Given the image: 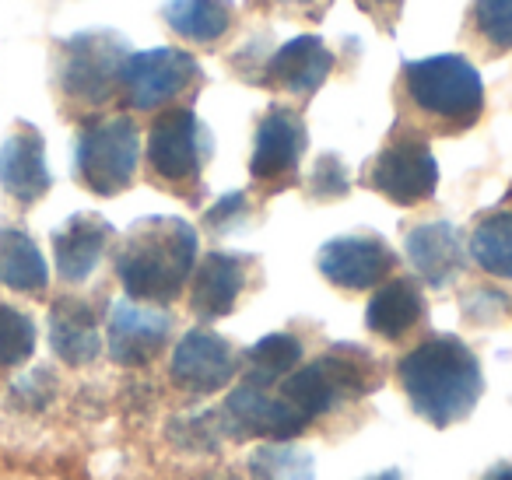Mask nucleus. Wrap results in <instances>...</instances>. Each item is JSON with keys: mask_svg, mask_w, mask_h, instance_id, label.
<instances>
[{"mask_svg": "<svg viewBox=\"0 0 512 480\" xmlns=\"http://www.w3.org/2000/svg\"><path fill=\"white\" fill-rule=\"evenodd\" d=\"M397 375L414 414L432 428L463 421L477 407L484 389L477 354L449 333H432L418 347H411L400 358Z\"/></svg>", "mask_w": 512, "mask_h": 480, "instance_id": "1", "label": "nucleus"}, {"mask_svg": "<svg viewBox=\"0 0 512 480\" xmlns=\"http://www.w3.org/2000/svg\"><path fill=\"white\" fill-rule=\"evenodd\" d=\"M197 270V232L183 218H141L116 249V277L130 302L169 305Z\"/></svg>", "mask_w": 512, "mask_h": 480, "instance_id": "2", "label": "nucleus"}, {"mask_svg": "<svg viewBox=\"0 0 512 480\" xmlns=\"http://www.w3.org/2000/svg\"><path fill=\"white\" fill-rule=\"evenodd\" d=\"M400 95L435 134H463L484 113V85L467 57L439 53L400 67Z\"/></svg>", "mask_w": 512, "mask_h": 480, "instance_id": "3", "label": "nucleus"}, {"mask_svg": "<svg viewBox=\"0 0 512 480\" xmlns=\"http://www.w3.org/2000/svg\"><path fill=\"white\" fill-rule=\"evenodd\" d=\"M130 57V43L120 32H78L60 39L53 50V85L64 106L102 109L120 99L123 64Z\"/></svg>", "mask_w": 512, "mask_h": 480, "instance_id": "4", "label": "nucleus"}, {"mask_svg": "<svg viewBox=\"0 0 512 480\" xmlns=\"http://www.w3.org/2000/svg\"><path fill=\"white\" fill-rule=\"evenodd\" d=\"M214 137L190 106H172L155 116L148 130V176L162 190L197 204L204 190V165L211 162Z\"/></svg>", "mask_w": 512, "mask_h": 480, "instance_id": "5", "label": "nucleus"}, {"mask_svg": "<svg viewBox=\"0 0 512 480\" xmlns=\"http://www.w3.org/2000/svg\"><path fill=\"white\" fill-rule=\"evenodd\" d=\"M372 386H379V365L372 361V354L355 344H337L313 365L295 368L278 386V393L309 421H316L341 403L365 396Z\"/></svg>", "mask_w": 512, "mask_h": 480, "instance_id": "6", "label": "nucleus"}, {"mask_svg": "<svg viewBox=\"0 0 512 480\" xmlns=\"http://www.w3.org/2000/svg\"><path fill=\"white\" fill-rule=\"evenodd\" d=\"M141 162V130L130 116H102L81 127L74 144V179L95 197L130 190Z\"/></svg>", "mask_w": 512, "mask_h": 480, "instance_id": "7", "label": "nucleus"}, {"mask_svg": "<svg viewBox=\"0 0 512 480\" xmlns=\"http://www.w3.org/2000/svg\"><path fill=\"white\" fill-rule=\"evenodd\" d=\"M200 85H204V71H200L193 53L158 46V50L127 57L120 78V99L134 113H162L172 106H186V99H193Z\"/></svg>", "mask_w": 512, "mask_h": 480, "instance_id": "8", "label": "nucleus"}, {"mask_svg": "<svg viewBox=\"0 0 512 480\" xmlns=\"http://www.w3.org/2000/svg\"><path fill=\"white\" fill-rule=\"evenodd\" d=\"M365 186L376 190L397 207H418L435 197L439 186V165L428 148V141L414 130H397L390 141L379 148L376 158H369L362 172Z\"/></svg>", "mask_w": 512, "mask_h": 480, "instance_id": "9", "label": "nucleus"}, {"mask_svg": "<svg viewBox=\"0 0 512 480\" xmlns=\"http://www.w3.org/2000/svg\"><path fill=\"white\" fill-rule=\"evenodd\" d=\"M309 148V134L302 113L292 106H271L253 137V158H249V176L264 193H281L299 179L302 155Z\"/></svg>", "mask_w": 512, "mask_h": 480, "instance_id": "10", "label": "nucleus"}, {"mask_svg": "<svg viewBox=\"0 0 512 480\" xmlns=\"http://www.w3.org/2000/svg\"><path fill=\"white\" fill-rule=\"evenodd\" d=\"M225 438H274V442H288V438L302 435L309 428V417L295 410L281 393H271L253 382H239L228 393L225 407L218 410Z\"/></svg>", "mask_w": 512, "mask_h": 480, "instance_id": "11", "label": "nucleus"}, {"mask_svg": "<svg viewBox=\"0 0 512 480\" xmlns=\"http://www.w3.org/2000/svg\"><path fill=\"white\" fill-rule=\"evenodd\" d=\"M334 67H337L334 50H330L320 36H299V39H292V43L267 53L264 67H260L253 85L306 102L327 85Z\"/></svg>", "mask_w": 512, "mask_h": 480, "instance_id": "12", "label": "nucleus"}, {"mask_svg": "<svg viewBox=\"0 0 512 480\" xmlns=\"http://www.w3.org/2000/svg\"><path fill=\"white\" fill-rule=\"evenodd\" d=\"M316 267L334 288L341 291H372L390 277L397 267V253L386 246V239L369 232L358 235H337L323 242L316 253Z\"/></svg>", "mask_w": 512, "mask_h": 480, "instance_id": "13", "label": "nucleus"}, {"mask_svg": "<svg viewBox=\"0 0 512 480\" xmlns=\"http://www.w3.org/2000/svg\"><path fill=\"white\" fill-rule=\"evenodd\" d=\"M169 372L179 389H186L193 396H211L235 379L239 354H235V347L225 337H218L207 326H197V330L179 337Z\"/></svg>", "mask_w": 512, "mask_h": 480, "instance_id": "14", "label": "nucleus"}, {"mask_svg": "<svg viewBox=\"0 0 512 480\" xmlns=\"http://www.w3.org/2000/svg\"><path fill=\"white\" fill-rule=\"evenodd\" d=\"M172 333V316L155 305L144 302H116L109 309V333L106 347L109 358L123 368H141L151 358H158L165 344H169Z\"/></svg>", "mask_w": 512, "mask_h": 480, "instance_id": "15", "label": "nucleus"}, {"mask_svg": "<svg viewBox=\"0 0 512 480\" xmlns=\"http://www.w3.org/2000/svg\"><path fill=\"white\" fill-rule=\"evenodd\" d=\"M256 260L246 253H221L211 249L193 270V288H190V309L197 319L214 323V319L228 316L239 305L242 291L253 281Z\"/></svg>", "mask_w": 512, "mask_h": 480, "instance_id": "16", "label": "nucleus"}, {"mask_svg": "<svg viewBox=\"0 0 512 480\" xmlns=\"http://www.w3.org/2000/svg\"><path fill=\"white\" fill-rule=\"evenodd\" d=\"M53 176L46 169V141L32 123H15L0 144V190L15 204L32 207L50 193Z\"/></svg>", "mask_w": 512, "mask_h": 480, "instance_id": "17", "label": "nucleus"}, {"mask_svg": "<svg viewBox=\"0 0 512 480\" xmlns=\"http://www.w3.org/2000/svg\"><path fill=\"white\" fill-rule=\"evenodd\" d=\"M116 228L102 214L81 211L53 232V260L64 284H85L113 246Z\"/></svg>", "mask_w": 512, "mask_h": 480, "instance_id": "18", "label": "nucleus"}, {"mask_svg": "<svg viewBox=\"0 0 512 480\" xmlns=\"http://www.w3.org/2000/svg\"><path fill=\"white\" fill-rule=\"evenodd\" d=\"M404 256L414 267V274L428 284V288H446L449 281H456L467 263L463 253V235L449 221H425L414 225L404 235Z\"/></svg>", "mask_w": 512, "mask_h": 480, "instance_id": "19", "label": "nucleus"}, {"mask_svg": "<svg viewBox=\"0 0 512 480\" xmlns=\"http://www.w3.org/2000/svg\"><path fill=\"white\" fill-rule=\"evenodd\" d=\"M50 347L64 365L85 368L99 358V312L88 298L60 295L50 305Z\"/></svg>", "mask_w": 512, "mask_h": 480, "instance_id": "20", "label": "nucleus"}, {"mask_svg": "<svg viewBox=\"0 0 512 480\" xmlns=\"http://www.w3.org/2000/svg\"><path fill=\"white\" fill-rule=\"evenodd\" d=\"M162 22L197 50H218L239 29V8L235 0H165Z\"/></svg>", "mask_w": 512, "mask_h": 480, "instance_id": "21", "label": "nucleus"}, {"mask_svg": "<svg viewBox=\"0 0 512 480\" xmlns=\"http://www.w3.org/2000/svg\"><path fill=\"white\" fill-rule=\"evenodd\" d=\"M421 319H425V295L411 277L379 284L365 309V326L383 340H404Z\"/></svg>", "mask_w": 512, "mask_h": 480, "instance_id": "22", "label": "nucleus"}, {"mask_svg": "<svg viewBox=\"0 0 512 480\" xmlns=\"http://www.w3.org/2000/svg\"><path fill=\"white\" fill-rule=\"evenodd\" d=\"M0 284L22 295H43L50 267L25 228H0Z\"/></svg>", "mask_w": 512, "mask_h": 480, "instance_id": "23", "label": "nucleus"}, {"mask_svg": "<svg viewBox=\"0 0 512 480\" xmlns=\"http://www.w3.org/2000/svg\"><path fill=\"white\" fill-rule=\"evenodd\" d=\"M239 361L246 365V379L242 382L274 389L302 365V344H299V337H292V333H271V337L256 340Z\"/></svg>", "mask_w": 512, "mask_h": 480, "instance_id": "24", "label": "nucleus"}, {"mask_svg": "<svg viewBox=\"0 0 512 480\" xmlns=\"http://www.w3.org/2000/svg\"><path fill=\"white\" fill-rule=\"evenodd\" d=\"M467 249L484 274L512 281V211H491L477 218Z\"/></svg>", "mask_w": 512, "mask_h": 480, "instance_id": "25", "label": "nucleus"}, {"mask_svg": "<svg viewBox=\"0 0 512 480\" xmlns=\"http://www.w3.org/2000/svg\"><path fill=\"white\" fill-rule=\"evenodd\" d=\"M467 36L484 57H502L512 50V0H474L467 11Z\"/></svg>", "mask_w": 512, "mask_h": 480, "instance_id": "26", "label": "nucleus"}, {"mask_svg": "<svg viewBox=\"0 0 512 480\" xmlns=\"http://www.w3.org/2000/svg\"><path fill=\"white\" fill-rule=\"evenodd\" d=\"M316 463L306 449L288 442H271L249 456V477L253 480H313Z\"/></svg>", "mask_w": 512, "mask_h": 480, "instance_id": "27", "label": "nucleus"}, {"mask_svg": "<svg viewBox=\"0 0 512 480\" xmlns=\"http://www.w3.org/2000/svg\"><path fill=\"white\" fill-rule=\"evenodd\" d=\"M36 351V323L22 309L0 305V368H18Z\"/></svg>", "mask_w": 512, "mask_h": 480, "instance_id": "28", "label": "nucleus"}, {"mask_svg": "<svg viewBox=\"0 0 512 480\" xmlns=\"http://www.w3.org/2000/svg\"><path fill=\"white\" fill-rule=\"evenodd\" d=\"M351 183H348V169L337 155H320L316 158V169L306 183L309 200H320V204H330V200L348 197Z\"/></svg>", "mask_w": 512, "mask_h": 480, "instance_id": "29", "label": "nucleus"}, {"mask_svg": "<svg viewBox=\"0 0 512 480\" xmlns=\"http://www.w3.org/2000/svg\"><path fill=\"white\" fill-rule=\"evenodd\" d=\"M249 214H253V204H249V193H225L218 204H211L204 211V228L211 235H232L239 228L249 225Z\"/></svg>", "mask_w": 512, "mask_h": 480, "instance_id": "30", "label": "nucleus"}, {"mask_svg": "<svg viewBox=\"0 0 512 480\" xmlns=\"http://www.w3.org/2000/svg\"><path fill=\"white\" fill-rule=\"evenodd\" d=\"M334 0H246V8L256 15H285L299 22H323Z\"/></svg>", "mask_w": 512, "mask_h": 480, "instance_id": "31", "label": "nucleus"}, {"mask_svg": "<svg viewBox=\"0 0 512 480\" xmlns=\"http://www.w3.org/2000/svg\"><path fill=\"white\" fill-rule=\"evenodd\" d=\"M355 8L362 11V15H369L372 22L390 36V32L397 29L400 11H404V0H355Z\"/></svg>", "mask_w": 512, "mask_h": 480, "instance_id": "32", "label": "nucleus"}, {"mask_svg": "<svg viewBox=\"0 0 512 480\" xmlns=\"http://www.w3.org/2000/svg\"><path fill=\"white\" fill-rule=\"evenodd\" d=\"M53 389H57V382L50 379V372H46V368H36V372H29L22 379V386H18V393L15 396H29L32 400V407H43L46 400H50L53 396Z\"/></svg>", "mask_w": 512, "mask_h": 480, "instance_id": "33", "label": "nucleus"}, {"mask_svg": "<svg viewBox=\"0 0 512 480\" xmlns=\"http://www.w3.org/2000/svg\"><path fill=\"white\" fill-rule=\"evenodd\" d=\"M484 480H512V466H505V463H502V466H495V470H491Z\"/></svg>", "mask_w": 512, "mask_h": 480, "instance_id": "34", "label": "nucleus"}, {"mask_svg": "<svg viewBox=\"0 0 512 480\" xmlns=\"http://www.w3.org/2000/svg\"><path fill=\"white\" fill-rule=\"evenodd\" d=\"M369 480H400V473L397 470H386V473H379V477H369Z\"/></svg>", "mask_w": 512, "mask_h": 480, "instance_id": "35", "label": "nucleus"}, {"mask_svg": "<svg viewBox=\"0 0 512 480\" xmlns=\"http://www.w3.org/2000/svg\"><path fill=\"white\" fill-rule=\"evenodd\" d=\"M204 480H235V477H228V473H214V477H204Z\"/></svg>", "mask_w": 512, "mask_h": 480, "instance_id": "36", "label": "nucleus"}]
</instances>
